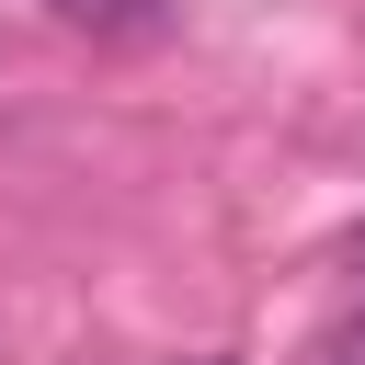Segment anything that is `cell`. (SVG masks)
Segmentation results:
<instances>
[{"instance_id": "obj_1", "label": "cell", "mask_w": 365, "mask_h": 365, "mask_svg": "<svg viewBox=\"0 0 365 365\" xmlns=\"http://www.w3.org/2000/svg\"><path fill=\"white\" fill-rule=\"evenodd\" d=\"M57 23H80V34H160L171 0H57Z\"/></svg>"}, {"instance_id": "obj_2", "label": "cell", "mask_w": 365, "mask_h": 365, "mask_svg": "<svg viewBox=\"0 0 365 365\" xmlns=\"http://www.w3.org/2000/svg\"><path fill=\"white\" fill-rule=\"evenodd\" d=\"M205 365H228V354H205Z\"/></svg>"}]
</instances>
